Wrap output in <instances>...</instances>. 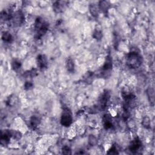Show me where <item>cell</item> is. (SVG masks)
<instances>
[{
  "mask_svg": "<svg viewBox=\"0 0 155 155\" xmlns=\"http://www.w3.org/2000/svg\"><path fill=\"white\" fill-rule=\"evenodd\" d=\"M143 58L136 49L132 50L127 56V65L130 68H137L142 65Z\"/></svg>",
  "mask_w": 155,
  "mask_h": 155,
  "instance_id": "6da1fadb",
  "label": "cell"
},
{
  "mask_svg": "<svg viewBox=\"0 0 155 155\" xmlns=\"http://www.w3.org/2000/svg\"><path fill=\"white\" fill-rule=\"evenodd\" d=\"M49 28V24L43 18L38 17L35 21V38L40 39L47 32Z\"/></svg>",
  "mask_w": 155,
  "mask_h": 155,
  "instance_id": "7a4b0ae2",
  "label": "cell"
},
{
  "mask_svg": "<svg viewBox=\"0 0 155 155\" xmlns=\"http://www.w3.org/2000/svg\"><path fill=\"white\" fill-rule=\"evenodd\" d=\"M72 122L73 117L71 111L67 108H64L61 117V125L64 127H69L72 124Z\"/></svg>",
  "mask_w": 155,
  "mask_h": 155,
  "instance_id": "3957f363",
  "label": "cell"
},
{
  "mask_svg": "<svg viewBox=\"0 0 155 155\" xmlns=\"http://www.w3.org/2000/svg\"><path fill=\"white\" fill-rule=\"evenodd\" d=\"M113 67V61L111 56L109 55L107 56L104 64L101 68V74L107 77V74L110 73Z\"/></svg>",
  "mask_w": 155,
  "mask_h": 155,
  "instance_id": "277c9868",
  "label": "cell"
},
{
  "mask_svg": "<svg viewBox=\"0 0 155 155\" xmlns=\"http://www.w3.org/2000/svg\"><path fill=\"white\" fill-rule=\"evenodd\" d=\"M110 93L108 90H105L101 95L99 99V107L101 110H104L110 100Z\"/></svg>",
  "mask_w": 155,
  "mask_h": 155,
  "instance_id": "5b68a950",
  "label": "cell"
},
{
  "mask_svg": "<svg viewBox=\"0 0 155 155\" xmlns=\"http://www.w3.org/2000/svg\"><path fill=\"white\" fill-rule=\"evenodd\" d=\"M13 24L15 26H19L22 24L24 21V16L21 11L18 10L13 13L12 20Z\"/></svg>",
  "mask_w": 155,
  "mask_h": 155,
  "instance_id": "8992f818",
  "label": "cell"
},
{
  "mask_svg": "<svg viewBox=\"0 0 155 155\" xmlns=\"http://www.w3.org/2000/svg\"><path fill=\"white\" fill-rule=\"evenodd\" d=\"M142 146L143 143L141 140L138 137H136L133 140H132V142L130 143L129 146V150L131 152L135 153L140 150Z\"/></svg>",
  "mask_w": 155,
  "mask_h": 155,
  "instance_id": "52a82bcc",
  "label": "cell"
},
{
  "mask_svg": "<svg viewBox=\"0 0 155 155\" xmlns=\"http://www.w3.org/2000/svg\"><path fill=\"white\" fill-rule=\"evenodd\" d=\"M38 66L41 70H44L47 67L48 61L46 56L44 54H40L37 57Z\"/></svg>",
  "mask_w": 155,
  "mask_h": 155,
  "instance_id": "ba28073f",
  "label": "cell"
},
{
  "mask_svg": "<svg viewBox=\"0 0 155 155\" xmlns=\"http://www.w3.org/2000/svg\"><path fill=\"white\" fill-rule=\"evenodd\" d=\"M103 122L104 127L106 130H110L114 127V123L111 116L108 114H106L104 115L103 118Z\"/></svg>",
  "mask_w": 155,
  "mask_h": 155,
  "instance_id": "9c48e42d",
  "label": "cell"
},
{
  "mask_svg": "<svg viewBox=\"0 0 155 155\" xmlns=\"http://www.w3.org/2000/svg\"><path fill=\"white\" fill-rule=\"evenodd\" d=\"M10 138H12L11 130H6L4 132H2L0 140H1V144L3 146L7 145L9 142Z\"/></svg>",
  "mask_w": 155,
  "mask_h": 155,
  "instance_id": "30bf717a",
  "label": "cell"
},
{
  "mask_svg": "<svg viewBox=\"0 0 155 155\" xmlns=\"http://www.w3.org/2000/svg\"><path fill=\"white\" fill-rule=\"evenodd\" d=\"M65 6V1H56L53 4V8L56 13H60L63 11Z\"/></svg>",
  "mask_w": 155,
  "mask_h": 155,
  "instance_id": "8fae6325",
  "label": "cell"
},
{
  "mask_svg": "<svg viewBox=\"0 0 155 155\" xmlns=\"http://www.w3.org/2000/svg\"><path fill=\"white\" fill-rule=\"evenodd\" d=\"M41 122V119L38 116L33 115L30 119V126L33 129H35L39 125Z\"/></svg>",
  "mask_w": 155,
  "mask_h": 155,
  "instance_id": "7c38bea8",
  "label": "cell"
},
{
  "mask_svg": "<svg viewBox=\"0 0 155 155\" xmlns=\"http://www.w3.org/2000/svg\"><path fill=\"white\" fill-rule=\"evenodd\" d=\"M13 14V13L10 10H3L1 13V19L4 21L11 20L12 18Z\"/></svg>",
  "mask_w": 155,
  "mask_h": 155,
  "instance_id": "4fadbf2b",
  "label": "cell"
},
{
  "mask_svg": "<svg viewBox=\"0 0 155 155\" xmlns=\"http://www.w3.org/2000/svg\"><path fill=\"white\" fill-rule=\"evenodd\" d=\"M110 4L109 2L107 1H101L99 3V5H98V7H99L100 10L103 12L104 13H107L109 8H110Z\"/></svg>",
  "mask_w": 155,
  "mask_h": 155,
  "instance_id": "5bb4252c",
  "label": "cell"
},
{
  "mask_svg": "<svg viewBox=\"0 0 155 155\" xmlns=\"http://www.w3.org/2000/svg\"><path fill=\"white\" fill-rule=\"evenodd\" d=\"M89 10H90V12L91 13V15L93 17H97L98 15H99V13H100V9L98 6H96L95 4H92L90 5L89 7Z\"/></svg>",
  "mask_w": 155,
  "mask_h": 155,
  "instance_id": "9a60e30c",
  "label": "cell"
},
{
  "mask_svg": "<svg viewBox=\"0 0 155 155\" xmlns=\"http://www.w3.org/2000/svg\"><path fill=\"white\" fill-rule=\"evenodd\" d=\"M66 66H67V70L69 72H70V73L74 72V71H75V63H74V61L72 59L69 58V59L67 60V63H66Z\"/></svg>",
  "mask_w": 155,
  "mask_h": 155,
  "instance_id": "2e32d148",
  "label": "cell"
},
{
  "mask_svg": "<svg viewBox=\"0 0 155 155\" xmlns=\"http://www.w3.org/2000/svg\"><path fill=\"white\" fill-rule=\"evenodd\" d=\"M1 38L3 41H4L6 43H11V42L13 41V36L11 35V33L9 32H4L2 34Z\"/></svg>",
  "mask_w": 155,
  "mask_h": 155,
  "instance_id": "e0dca14e",
  "label": "cell"
},
{
  "mask_svg": "<svg viewBox=\"0 0 155 155\" xmlns=\"http://www.w3.org/2000/svg\"><path fill=\"white\" fill-rule=\"evenodd\" d=\"M147 95L149 98L150 103H152L153 104L154 101V92L153 89L149 87L147 90Z\"/></svg>",
  "mask_w": 155,
  "mask_h": 155,
  "instance_id": "ac0fdd59",
  "label": "cell"
},
{
  "mask_svg": "<svg viewBox=\"0 0 155 155\" xmlns=\"http://www.w3.org/2000/svg\"><path fill=\"white\" fill-rule=\"evenodd\" d=\"M93 37L96 40H100L103 38V32L101 29H97L95 31Z\"/></svg>",
  "mask_w": 155,
  "mask_h": 155,
  "instance_id": "d6986e66",
  "label": "cell"
},
{
  "mask_svg": "<svg viewBox=\"0 0 155 155\" xmlns=\"http://www.w3.org/2000/svg\"><path fill=\"white\" fill-rule=\"evenodd\" d=\"M142 124L146 129H150V119L146 116L145 117L142 122Z\"/></svg>",
  "mask_w": 155,
  "mask_h": 155,
  "instance_id": "ffe728a7",
  "label": "cell"
},
{
  "mask_svg": "<svg viewBox=\"0 0 155 155\" xmlns=\"http://www.w3.org/2000/svg\"><path fill=\"white\" fill-rule=\"evenodd\" d=\"M21 66V63L20 61L18 60H14L12 63V67L14 70H17L20 68Z\"/></svg>",
  "mask_w": 155,
  "mask_h": 155,
  "instance_id": "44dd1931",
  "label": "cell"
},
{
  "mask_svg": "<svg viewBox=\"0 0 155 155\" xmlns=\"http://www.w3.org/2000/svg\"><path fill=\"white\" fill-rule=\"evenodd\" d=\"M89 143L91 146H95L97 144L98 140L93 135H90L89 137Z\"/></svg>",
  "mask_w": 155,
  "mask_h": 155,
  "instance_id": "7402d4cb",
  "label": "cell"
},
{
  "mask_svg": "<svg viewBox=\"0 0 155 155\" xmlns=\"http://www.w3.org/2000/svg\"><path fill=\"white\" fill-rule=\"evenodd\" d=\"M11 133L12 138H13L14 139L18 140L21 138V133L20 132L16 130H11Z\"/></svg>",
  "mask_w": 155,
  "mask_h": 155,
  "instance_id": "603a6c76",
  "label": "cell"
},
{
  "mask_svg": "<svg viewBox=\"0 0 155 155\" xmlns=\"http://www.w3.org/2000/svg\"><path fill=\"white\" fill-rule=\"evenodd\" d=\"M107 154H119V152L118 151L116 146L115 145L112 146L108 150Z\"/></svg>",
  "mask_w": 155,
  "mask_h": 155,
  "instance_id": "cb8c5ba5",
  "label": "cell"
},
{
  "mask_svg": "<svg viewBox=\"0 0 155 155\" xmlns=\"http://www.w3.org/2000/svg\"><path fill=\"white\" fill-rule=\"evenodd\" d=\"M27 77H35L37 75V71L36 69H32L25 74Z\"/></svg>",
  "mask_w": 155,
  "mask_h": 155,
  "instance_id": "d4e9b609",
  "label": "cell"
},
{
  "mask_svg": "<svg viewBox=\"0 0 155 155\" xmlns=\"http://www.w3.org/2000/svg\"><path fill=\"white\" fill-rule=\"evenodd\" d=\"M62 153L64 154H71L72 151L70 148L68 146H64L62 149Z\"/></svg>",
  "mask_w": 155,
  "mask_h": 155,
  "instance_id": "484cf974",
  "label": "cell"
},
{
  "mask_svg": "<svg viewBox=\"0 0 155 155\" xmlns=\"http://www.w3.org/2000/svg\"><path fill=\"white\" fill-rule=\"evenodd\" d=\"M33 87V84L31 81H27L24 84V89L27 90L32 89Z\"/></svg>",
  "mask_w": 155,
  "mask_h": 155,
  "instance_id": "4316f807",
  "label": "cell"
},
{
  "mask_svg": "<svg viewBox=\"0 0 155 155\" xmlns=\"http://www.w3.org/2000/svg\"><path fill=\"white\" fill-rule=\"evenodd\" d=\"M15 96L13 97H9L7 101V103L9 106H13L15 103Z\"/></svg>",
  "mask_w": 155,
  "mask_h": 155,
  "instance_id": "83f0119b",
  "label": "cell"
}]
</instances>
